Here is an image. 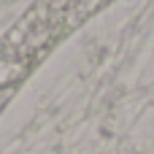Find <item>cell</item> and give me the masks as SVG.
I'll list each match as a JSON object with an SVG mask.
<instances>
[{"mask_svg": "<svg viewBox=\"0 0 154 154\" xmlns=\"http://www.w3.org/2000/svg\"><path fill=\"white\" fill-rule=\"evenodd\" d=\"M114 0H35L0 38V95H14L41 62Z\"/></svg>", "mask_w": 154, "mask_h": 154, "instance_id": "obj_1", "label": "cell"}]
</instances>
